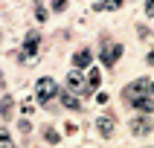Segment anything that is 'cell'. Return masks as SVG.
Listing matches in <instances>:
<instances>
[{
	"label": "cell",
	"mask_w": 154,
	"mask_h": 148,
	"mask_svg": "<svg viewBox=\"0 0 154 148\" xmlns=\"http://www.w3.org/2000/svg\"><path fill=\"white\" fill-rule=\"evenodd\" d=\"M113 128H116V125H113L111 116H99V119H96V131H99V137L111 139L113 137Z\"/></svg>",
	"instance_id": "5"
},
{
	"label": "cell",
	"mask_w": 154,
	"mask_h": 148,
	"mask_svg": "<svg viewBox=\"0 0 154 148\" xmlns=\"http://www.w3.org/2000/svg\"><path fill=\"white\" fill-rule=\"evenodd\" d=\"M143 93H148V78H140V81H134V84L125 87V102H134V99H140Z\"/></svg>",
	"instance_id": "3"
},
{
	"label": "cell",
	"mask_w": 154,
	"mask_h": 148,
	"mask_svg": "<svg viewBox=\"0 0 154 148\" xmlns=\"http://www.w3.org/2000/svg\"><path fill=\"white\" fill-rule=\"evenodd\" d=\"M0 148H15V142H12V137L6 131H0Z\"/></svg>",
	"instance_id": "14"
},
{
	"label": "cell",
	"mask_w": 154,
	"mask_h": 148,
	"mask_svg": "<svg viewBox=\"0 0 154 148\" xmlns=\"http://www.w3.org/2000/svg\"><path fill=\"white\" fill-rule=\"evenodd\" d=\"M44 139H47V142H52V145H55V142H58V134H55V131H50V128H47V131H44Z\"/></svg>",
	"instance_id": "15"
},
{
	"label": "cell",
	"mask_w": 154,
	"mask_h": 148,
	"mask_svg": "<svg viewBox=\"0 0 154 148\" xmlns=\"http://www.w3.org/2000/svg\"><path fill=\"white\" fill-rule=\"evenodd\" d=\"M146 15L154 17V0H148V3H146Z\"/></svg>",
	"instance_id": "19"
},
{
	"label": "cell",
	"mask_w": 154,
	"mask_h": 148,
	"mask_svg": "<svg viewBox=\"0 0 154 148\" xmlns=\"http://www.w3.org/2000/svg\"><path fill=\"white\" fill-rule=\"evenodd\" d=\"M55 96H58V84H55L50 76L41 78V81H38V102L50 107V99H55Z\"/></svg>",
	"instance_id": "1"
},
{
	"label": "cell",
	"mask_w": 154,
	"mask_h": 148,
	"mask_svg": "<svg viewBox=\"0 0 154 148\" xmlns=\"http://www.w3.org/2000/svg\"><path fill=\"white\" fill-rule=\"evenodd\" d=\"M35 17H38V20H44V17H47V12H44V3H35Z\"/></svg>",
	"instance_id": "16"
},
{
	"label": "cell",
	"mask_w": 154,
	"mask_h": 148,
	"mask_svg": "<svg viewBox=\"0 0 154 148\" xmlns=\"http://www.w3.org/2000/svg\"><path fill=\"white\" fill-rule=\"evenodd\" d=\"M102 84V73H99V70H90V76H87V90H96V87Z\"/></svg>",
	"instance_id": "12"
},
{
	"label": "cell",
	"mask_w": 154,
	"mask_h": 148,
	"mask_svg": "<svg viewBox=\"0 0 154 148\" xmlns=\"http://www.w3.org/2000/svg\"><path fill=\"white\" fill-rule=\"evenodd\" d=\"M64 6H67V0H52V9H55V12H61Z\"/></svg>",
	"instance_id": "17"
},
{
	"label": "cell",
	"mask_w": 154,
	"mask_h": 148,
	"mask_svg": "<svg viewBox=\"0 0 154 148\" xmlns=\"http://www.w3.org/2000/svg\"><path fill=\"white\" fill-rule=\"evenodd\" d=\"M131 131H134L137 137H140V134H151V122H148V119H134V122H131Z\"/></svg>",
	"instance_id": "9"
},
{
	"label": "cell",
	"mask_w": 154,
	"mask_h": 148,
	"mask_svg": "<svg viewBox=\"0 0 154 148\" xmlns=\"http://www.w3.org/2000/svg\"><path fill=\"white\" fill-rule=\"evenodd\" d=\"M134 107H137V110H146V113H154V96L151 93H143L140 96V99H134Z\"/></svg>",
	"instance_id": "7"
},
{
	"label": "cell",
	"mask_w": 154,
	"mask_h": 148,
	"mask_svg": "<svg viewBox=\"0 0 154 148\" xmlns=\"http://www.w3.org/2000/svg\"><path fill=\"white\" fill-rule=\"evenodd\" d=\"M12 110H15V99H12V96H3V102H0V116H3V119H9V116H12Z\"/></svg>",
	"instance_id": "10"
},
{
	"label": "cell",
	"mask_w": 154,
	"mask_h": 148,
	"mask_svg": "<svg viewBox=\"0 0 154 148\" xmlns=\"http://www.w3.org/2000/svg\"><path fill=\"white\" fill-rule=\"evenodd\" d=\"M119 6H122V0H102V3H96V12H113Z\"/></svg>",
	"instance_id": "13"
},
{
	"label": "cell",
	"mask_w": 154,
	"mask_h": 148,
	"mask_svg": "<svg viewBox=\"0 0 154 148\" xmlns=\"http://www.w3.org/2000/svg\"><path fill=\"white\" fill-rule=\"evenodd\" d=\"M119 55H122V44H111V41L102 44V64L105 67H113Z\"/></svg>",
	"instance_id": "2"
},
{
	"label": "cell",
	"mask_w": 154,
	"mask_h": 148,
	"mask_svg": "<svg viewBox=\"0 0 154 148\" xmlns=\"http://www.w3.org/2000/svg\"><path fill=\"white\" fill-rule=\"evenodd\" d=\"M146 61H148V64H151V67H154V50L148 52V58H146Z\"/></svg>",
	"instance_id": "21"
},
{
	"label": "cell",
	"mask_w": 154,
	"mask_h": 148,
	"mask_svg": "<svg viewBox=\"0 0 154 148\" xmlns=\"http://www.w3.org/2000/svg\"><path fill=\"white\" fill-rule=\"evenodd\" d=\"M148 93L154 96V78H148Z\"/></svg>",
	"instance_id": "20"
},
{
	"label": "cell",
	"mask_w": 154,
	"mask_h": 148,
	"mask_svg": "<svg viewBox=\"0 0 154 148\" xmlns=\"http://www.w3.org/2000/svg\"><path fill=\"white\" fill-rule=\"evenodd\" d=\"M67 87L73 90V93H82V90H87V81L82 78V73L70 70V76H67Z\"/></svg>",
	"instance_id": "6"
},
{
	"label": "cell",
	"mask_w": 154,
	"mask_h": 148,
	"mask_svg": "<svg viewBox=\"0 0 154 148\" xmlns=\"http://www.w3.org/2000/svg\"><path fill=\"white\" fill-rule=\"evenodd\" d=\"M61 102H64V107H70V110H82V107H85L73 93H64V96H61Z\"/></svg>",
	"instance_id": "11"
},
{
	"label": "cell",
	"mask_w": 154,
	"mask_h": 148,
	"mask_svg": "<svg viewBox=\"0 0 154 148\" xmlns=\"http://www.w3.org/2000/svg\"><path fill=\"white\" fill-rule=\"evenodd\" d=\"M90 61H93V52L90 50H79L76 55H73V67H90Z\"/></svg>",
	"instance_id": "8"
},
{
	"label": "cell",
	"mask_w": 154,
	"mask_h": 148,
	"mask_svg": "<svg viewBox=\"0 0 154 148\" xmlns=\"http://www.w3.org/2000/svg\"><path fill=\"white\" fill-rule=\"evenodd\" d=\"M38 44H41V35L35 32V29H29L23 38V58H32L35 52H38Z\"/></svg>",
	"instance_id": "4"
},
{
	"label": "cell",
	"mask_w": 154,
	"mask_h": 148,
	"mask_svg": "<svg viewBox=\"0 0 154 148\" xmlns=\"http://www.w3.org/2000/svg\"><path fill=\"white\" fill-rule=\"evenodd\" d=\"M20 131H23V134H29V131H32V125H29V119H20Z\"/></svg>",
	"instance_id": "18"
}]
</instances>
